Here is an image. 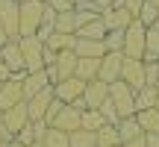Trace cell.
I'll return each instance as SVG.
<instances>
[{
  "mask_svg": "<svg viewBox=\"0 0 159 147\" xmlns=\"http://www.w3.org/2000/svg\"><path fill=\"white\" fill-rule=\"evenodd\" d=\"M103 44H106V50H118V53H124V33H121V29H112V33H106Z\"/></svg>",
  "mask_w": 159,
  "mask_h": 147,
  "instance_id": "32",
  "label": "cell"
},
{
  "mask_svg": "<svg viewBox=\"0 0 159 147\" xmlns=\"http://www.w3.org/2000/svg\"><path fill=\"white\" fill-rule=\"evenodd\" d=\"M74 53L80 59H103L106 56V44L103 41H94V38H77Z\"/></svg>",
  "mask_w": 159,
  "mask_h": 147,
  "instance_id": "17",
  "label": "cell"
},
{
  "mask_svg": "<svg viewBox=\"0 0 159 147\" xmlns=\"http://www.w3.org/2000/svg\"><path fill=\"white\" fill-rule=\"evenodd\" d=\"M50 65H56V53L50 47H44V68H50Z\"/></svg>",
  "mask_w": 159,
  "mask_h": 147,
  "instance_id": "40",
  "label": "cell"
},
{
  "mask_svg": "<svg viewBox=\"0 0 159 147\" xmlns=\"http://www.w3.org/2000/svg\"><path fill=\"white\" fill-rule=\"evenodd\" d=\"M62 106H65V103L53 97V103H50V106H47V115H44V124H47V127H53V121H56V115L62 112Z\"/></svg>",
  "mask_w": 159,
  "mask_h": 147,
  "instance_id": "34",
  "label": "cell"
},
{
  "mask_svg": "<svg viewBox=\"0 0 159 147\" xmlns=\"http://www.w3.org/2000/svg\"><path fill=\"white\" fill-rule=\"evenodd\" d=\"M118 3H121V6H124V9H127V12H130V15H133V18H136V15H139V12H142V6H144V3H148V0H118Z\"/></svg>",
  "mask_w": 159,
  "mask_h": 147,
  "instance_id": "37",
  "label": "cell"
},
{
  "mask_svg": "<svg viewBox=\"0 0 159 147\" xmlns=\"http://www.w3.org/2000/svg\"><path fill=\"white\" fill-rule=\"evenodd\" d=\"M0 144H3V136H0Z\"/></svg>",
  "mask_w": 159,
  "mask_h": 147,
  "instance_id": "50",
  "label": "cell"
},
{
  "mask_svg": "<svg viewBox=\"0 0 159 147\" xmlns=\"http://www.w3.org/2000/svg\"><path fill=\"white\" fill-rule=\"evenodd\" d=\"M0 27L6 29L9 41L21 38V3L18 0H0Z\"/></svg>",
  "mask_w": 159,
  "mask_h": 147,
  "instance_id": "4",
  "label": "cell"
},
{
  "mask_svg": "<svg viewBox=\"0 0 159 147\" xmlns=\"http://www.w3.org/2000/svg\"><path fill=\"white\" fill-rule=\"evenodd\" d=\"M44 0H24L21 3V38L24 35H35L41 29V21H44Z\"/></svg>",
  "mask_w": 159,
  "mask_h": 147,
  "instance_id": "2",
  "label": "cell"
},
{
  "mask_svg": "<svg viewBox=\"0 0 159 147\" xmlns=\"http://www.w3.org/2000/svg\"><path fill=\"white\" fill-rule=\"evenodd\" d=\"M18 3H24V0H18Z\"/></svg>",
  "mask_w": 159,
  "mask_h": 147,
  "instance_id": "51",
  "label": "cell"
},
{
  "mask_svg": "<svg viewBox=\"0 0 159 147\" xmlns=\"http://www.w3.org/2000/svg\"><path fill=\"white\" fill-rule=\"evenodd\" d=\"M153 109H156V112H159V100H156V106H153Z\"/></svg>",
  "mask_w": 159,
  "mask_h": 147,
  "instance_id": "49",
  "label": "cell"
},
{
  "mask_svg": "<svg viewBox=\"0 0 159 147\" xmlns=\"http://www.w3.org/2000/svg\"><path fill=\"white\" fill-rule=\"evenodd\" d=\"M100 18H103V24H106V29H109V33H112V29H121V33H124V29L130 27L133 21H136V18H133L130 12H127L124 6L118 3V0H115L109 9H103V12H100Z\"/></svg>",
  "mask_w": 159,
  "mask_h": 147,
  "instance_id": "10",
  "label": "cell"
},
{
  "mask_svg": "<svg viewBox=\"0 0 159 147\" xmlns=\"http://www.w3.org/2000/svg\"><path fill=\"white\" fill-rule=\"evenodd\" d=\"M144 147H159V132H144Z\"/></svg>",
  "mask_w": 159,
  "mask_h": 147,
  "instance_id": "39",
  "label": "cell"
},
{
  "mask_svg": "<svg viewBox=\"0 0 159 147\" xmlns=\"http://www.w3.org/2000/svg\"><path fill=\"white\" fill-rule=\"evenodd\" d=\"M124 53H118V50H106V56L100 59V71H97V79L100 82H106V85H112V82H118L121 79V68H124Z\"/></svg>",
  "mask_w": 159,
  "mask_h": 147,
  "instance_id": "8",
  "label": "cell"
},
{
  "mask_svg": "<svg viewBox=\"0 0 159 147\" xmlns=\"http://www.w3.org/2000/svg\"><path fill=\"white\" fill-rule=\"evenodd\" d=\"M77 44V35H68V33H50L44 41V47H50L53 53H62V50H74Z\"/></svg>",
  "mask_w": 159,
  "mask_h": 147,
  "instance_id": "21",
  "label": "cell"
},
{
  "mask_svg": "<svg viewBox=\"0 0 159 147\" xmlns=\"http://www.w3.org/2000/svg\"><path fill=\"white\" fill-rule=\"evenodd\" d=\"M9 79H12V71L6 68L3 62H0V85H3V82H9Z\"/></svg>",
  "mask_w": 159,
  "mask_h": 147,
  "instance_id": "41",
  "label": "cell"
},
{
  "mask_svg": "<svg viewBox=\"0 0 159 147\" xmlns=\"http://www.w3.org/2000/svg\"><path fill=\"white\" fill-rule=\"evenodd\" d=\"M118 136H121V144H127V141H136V138H142L144 136V130L139 127V121H136V115L133 118H121L118 124Z\"/></svg>",
  "mask_w": 159,
  "mask_h": 147,
  "instance_id": "19",
  "label": "cell"
},
{
  "mask_svg": "<svg viewBox=\"0 0 159 147\" xmlns=\"http://www.w3.org/2000/svg\"><path fill=\"white\" fill-rule=\"evenodd\" d=\"M106 24H103V18H97V21H91V24H85V27H80L77 29V38H94V41H103L106 38Z\"/></svg>",
  "mask_w": 159,
  "mask_h": 147,
  "instance_id": "22",
  "label": "cell"
},
{
  "mask_svg": "<svg viewBox=\"0 0 159 147\" xmlns=\"http://www.w3.org/2000/svg\"><path fill=\"white\" fill-rule=\"evenodd\" d=\"M53 33H68V35H77V18H74V9L59 12V15H56V27H53Z\"/></svg>",
  "mask_w": 159,
  "mask_h": 147,
  "instance_id": "28",
  "label": "cell"
},
{
  "mask_svg": "<svg viewBox=\"0 0 159 147\" xmlns=\"http://www.w3.org/2000/svg\"><path fill=\"white\" fill-rule=\"evenodd\" d=\"M24 100H30V97H35L39 91H44V88H50V77H47V71H35V74H27L24 77Z\"/></svg>",
  "mask_w": 159,
  "mask_h": 147,
  "instance_id": "15",
  "label": "cell"
},
{
  "mask_svg": "<svg viewBox=\"0 0 159 147\" xmlns=\"http://www.w3.org/2000/svg\"><path fill=\"white\" fill-rule=\"evenodd\" d=\"M97 71H100V59H80L77 56V71H74L77 79H83V82H94Z\"/></svg>",
  "mask_w": 159,
  "mask_h": 147,
  "instance_id": "20",
  "label": "cell"
},
{
  "mask_svg": "<svg viewBox=\"0 0 159 147\" xmlns=\"http://www.w3.org/2000/svg\"><path fill=\"white\" fill-rule=\"evenodd\" d=\"M106 127V118L100 115V109H83V121H80V130H89V132H97Z\"/></svg>",
  "mask_w": 159,
  "mask_h": 147,
  "instance_id": "23",
  "label": "cell"
},
{
  "mask_svg": "<svg viewBox=\"0 0 159 147\" xmlns=\"http://www.w3.org/2000/svg\"><path fill=\"white\" fill-rule=\"evenodd\" d=\"M156 15H159V9H156V6L153 3H150V0H148V3H144L142 6V12H139V15H136V21H142L144 24V27H153V24H156Z\"/></svg>",
  "mask_w": 159,
  "mask_h": 147,
  "instance_id": "31",
  "label": "cell"
},
{
  "mask_svg": "<svg viewBox=\"0 0 159 147\" xmlns=\"http://www.w3.org/2000/svg\"><path fill=\"white\" fill-rule=\"evenodd\" d=\"M97 147H121V136L115 124H106L103 130H97Z\"/></svg>",
  "mask_w": 159,
  "mask_h": 147,
  "instance_id": "26",
  "label": "cell"
},
{
  "mask_svg": "<svg viewBox=\"0 0 159 147\" xmlns=\"http://www.w3.org/2000/svg\"><path fill=\"white\" fill-rule=\"evenodd\" d=\"M136 121H139V127H142L144 132H159V112L156 109H142V112H136Z\"/></svg>",
  "mask_w": 159,
  "mask_h": 147,
  "instance_id": "27",
  "label": "cell"
},
{
  "mask_svg": "<svg viewBox=\"0 0 159 147\" xmlns=\"http://www.w3.org/2000/svg\"><path fill=\"white\" fill-rule=\"evenodd\" d=\"M41 141H44V147H68V132L50 127V130H47V136L41 138Z\"/></svg>",
  "mask_w": 159,
  "mask_h": 147,
  "instance_id": "30",
  "label": "cell"
},
{
  "mask_svg": "<svg viewBox=\"0 0 159 147\" xmlns=\"http://www.w3.org/2000/svg\"><path fill=\"white\" fill-rule=\"evenodd\" d=\"M109 100L115 103L118 118H133V115H136V91H133L127 82L118 79V82L109 85Z\"/></svg>",
  "mask_w": 159,
  "mask_h": 147,
  "instance_id": "3",
  "label": "cell"
},
{
  "mask_svg": "<svg viewBox=\"0 0 159 147\" xmlns=\"http://www.w3.org/2000/svg\"><path fill=\"white\" fill-rule=\"evenodd\" d=\"M50 68L56 71V82H62V79L74 77V71H77V53H74V50L56 53V65H50Z\"/></svg>",
  "mask_w": 159,
  "mask_h": 147,
  "instance_id": "16",
  "label": "cell"
},
{
  "mask_svg": "<svg viewBox=\"0 0 159 147\" xmlns=\"http://www.w3.org/2000/svg\"><path fill=\"white\" fill-rule=\"evenodd\" d=\"M156 88H159V82H156Z\"/></svg>",
  "mask_w": 159,
  "mask_h": 147,
  "instance_id": "52",
  "label": "cell"
},
{
  "mask_svg": "<svg viewBox=\"0 0 159 147\" xmlns=\"http://www.w3.org/2000/svg\"><path fill=\"white\" fill-rule=\"evenodd\" d=\"M53 85L50 88H44V91H39L35 97H30L27 100V112H30V121H44V115H47V106L53 103Z\"/></svg>",
  "mask_w": 159,
  "mask_h": 147,
  "instance_id": "12",
  "label": "cell"
},
{
  "mask_svg": "<svg viewBox=\"0 0 159 147\" xmlns=\"http://www.w3.org/2000/svg\"><path fill=\"white\" fill-rule=\"evenodd\" d=\"M18 47H21L24 71L27 74L44 71V41H41L39 35H24V38H18Z\"/></svg>",
  "mask_w": 159,
  "mask_h": 147,
  "instance_id": "1",
  "label": "cell"
},
{
  "mask_svg": "<svg viewBox=\"0 0 159 147\" xmlns=\"http://www.w3.org/2000/svg\"><path fill=\"white\" fill-rule=\"evenodd\" d=\"M80 121H83V109H77L74 103H71V106H62V112L56 115L53 127L62 130V132H74V130H80Z\"/></svg>",
  "mask_w": 159,
  "mask_h": 147,
  "instance_id": "13",
  "label": "cell"
},
{
  "mask_svg": "<svg viewBox=\"0 0 159 147\" xmlns=\"http://www.w3.org/2000/svg\"><path fill=\"white\" fill-rule=\"evenodd\" d=\"M109 97V85L94 79V82H85V91H83V103L85 109H100V103Z\"/></svg>",
  "mask_w": 159,
  "mask_h": 147,
  "instance_id": "14",
  "label": "cell"
},
{
  "mask_svg": "<svg viewBox=\"0 0 159 147\" xmlns=\"http://www.w3.org/2000/svg\"><path fill=\"white\" fill-rule=\"evenodd\" d=\"M9 147H24V144H18V141H12V144H9Z\"/></svg>",
  "mask_w": 159,
  "mask_h": 147,
  "instance_id": "46",
  "label": "cell"
},
{
  "mask_svg": "<svg viewBox=\"0 0 159 147\" xmlns=\"http://www.w3.org/2000/svg\"><path fill=\"white\" fill-rule=\"evenodd\" d=\"M156 65H159V62H156Z\"/></svg>",
  "mask_w": 159,
  "mask_h": 147,
  "instance_id": "53",
  "label": "cell"
},
{
  "mask_svg": "<svg viewBox=\"0 0 159 147\" xmlns=\"http://www.w3.org/2000/svg\"><path fill=\"white\" fill-rule=\"evenodd\" d=\"M0 121H3V130H6V136H9V138H15L18 132H21L24 127L30 124L27 100H24V103H18V106H12V109H6V112H0Z\"/></svg>",
  "mask_w": 159,
  "mask_h": 147,
  "instance_id": "7",
  "label": "cell"
},
{
  "mask_svg": "<svg viewBox=\"0 0 159 147\" xmlns=\"http://www.w3.org/2000/svg\"><path fill=\"white\" fill-rule=\"evenodd\" d=\"M144 79H148V85L159 82V65L156 62H144Z\"/></svg>",
  "mask_w": 159,
  "mask_h": 147,
  "instance_id": "36",
  "label": "cell"
},
{
  "mask_svg": "<svg viewBox=\"0 0 159 147\" xmlns=\"http://www.w3.org/2000/svg\"><path fill=\"white\" fill-rule=\"evenodd\" d=\"M121 82H127L133 91H142L148 85V79H144V59H124Z\"/></svg>",
  "mask_w": 159,
  "mask_h": 147,
  "instance_id": "9",
  "label": "cell"
},
{
  "mask_svg": "<svg viewBox=\"0 0 159 147\" xmlns=\"http://www.w3.org/2000/svg\"><path fill=\"white\" fill-rule=\"evenodd\" d=\"M0 62H3L12 74H24V56H21V47H18V41H9V44L0 50Z\"/></svg>",
  "mask_w": 159,
  "mask_h": 147,
  "instance_id": "18",
  "label": "cell"
},
{
  "mask_svg": "<svg viewBox=\"0 0 159 147\" xmlns=\"http://www.w3.org/2000/svg\"><path fill=\"white\" fill-rule=\"evenodd\" d=\"M144 35H148V27L142 21H133L124 29V56L127 59H144Z\"/></svg>",
  "mask_w": 159,
  "mask_h": 147,
  "instance_id": "5",
  "label": "cell"
},
{
  "mask_svg": "<svg viewBox=\"0 0 159 147\" xmlns=\"http://www.w3.org/2000/svg\"><path fill=\"white\" fill-rule=\"evenodd\" d=\"M153 29H159V15H156V24H153Z\"/></svg>",
  "mask_w": 159,
  "mask_h": 147,
  "instance_id": "45",
  "label": "cell"
},
{
  "mask_svg": "<svg viewBox=\"0 0 159 147\" xmlns=\"http://www.w3.org/2000/svg\"><path fill=\"white\" fill-rule=\"evenodd\" d=\"M159 100V88L156 85H144L142 91H136V112H142V109H153Z\"/></svg>",
  "mask_w": 159,
  "mask_h": 147,
  "instance_id": "24",
  "label": "cell"
},
{
  "mask_svg": "<svg viewBox=\"0 0 159 147\" xmlns=\"http://www.w3.org/2000/svg\"><path fill=\"white\" fill-rule=\"evenodd\" d=\"M100 115L106 118V124H118V121H121V118H118V112H115V103L109 100V97L100 103Z\"/></svg>",
  "mask_w": 159,
  "mask_h": 147,
  "instance_id": "33",
  "label": "cell"
},
{
  "mask_svg": "<svg viewBox=\"0 0 159 147\" xmlns=\"http://www.w3.org/2000/svg\"><path fill=\"white\" fill-rule=\"evenodd\" d=\"M24 77H27V71H24V74H12L9 82L0 85V112H6V109L24 103V85H21Z\"/></svg>",
  "mask_w": 159,
  "mask_h": 147,
  "instance_id": "6",
  "label": "cell"
},
{
  "mask_svg": "<svg viewBox=\"0 0 159 147\" xmlns=\"http://www.w3.org/2000/svg\"><path fill=\"white\" fill-rule=\"evenodd\" d=\"M15 141H18V144H24V147H30V144H33V141H35L33 124H27V127H24V130H21V132H18V136H15Z\"/></svg>",
  "mask_w": 159,
  "mask_h": 147,
  "instance_id": "35",
  "label": "cell"
},
{
  "mask_svg": "<svg viewBox=\"0 0 159 147\" xmlns=\"http://www.w3.org/2000/svg\"><path fill=\"white\" fill-rule=\"evenodd\" d=\"M9 144H12V141H3V144H0V147H9Z\"/></svg>",
  "mask_w": 159,
  "mask_h": 147,
  "instance_id": "48",
  "label": "cell"
},
{
  "mask_svg": "<svg viewBox=\"0 0 159 147\" xmlns=\"http://www.w3.org/2000/svg\"><path fill=\"white\" fill-rule=\"evenodd\" d=\"M44 3L50 6V9L56 12V15H59V12H68V9H74V6H71L68 0H44Z\"/></svg>",
  "mask_w": 159,
  "mask_h": 147,
  "instance_id": "38",
  "label": "cell"
},
{
  "mask_svg": "<svg viewBox=\"0 0 159 147\" xmlns=\"http://www.w3.org/2000/svg\"><path fill=\"white\" fill-rule=\"evenodd\" d=\"M30 147H44V141H33V144H30Z\"/></svg>",
  "mask_w": 159,
  "mask_h": 147,
  "instance_id": "44",
  "label": "cell"
},
{
  "mask_svg": "<svg viewBox=\"0 0 159 147\" xmlns=\"http://www.w3.org/2000/svg\"><path fill=\"white\" fill-rule=\"evenodd\" d=\"M83 91H85V82H83V79H77V77H68V79H62V82L53 85V94H56V100H62L65 106L77 103L80 97H83Z\"/></svg>",
  "mask_w": 159,
  "mask_h": 147,
  "instance_id": "11",
  "label": "cell"
},
{
  "mask_svg": "<svg viewBox=\"0 0 159 147\" xmlns=\"http://www.w3.org/2000/svg\"><path fill=\"white\" fill-rule=\"evenodd\" d=\"M150 3H153V6H156V9H159V0H150Z\"/></svg>",
  "mask_w": 159,
  "mask_h": 147,
  "instance_id": "47",
  "label": "cell"
},
{
  "mask_svg": "<svg viewBox=\"0 0 159 147\" xmlns=\"http://www.w3.org/2000/svg\"><path fill=\"white\" fill-rule=\"evenodd\" d=\"M121 147H144V136H142V138H136V141H127V144H121Z\"/></svg>",
  "mask_w": 159,
  "mask_h": 147,
  "instance_id": "43",
  "label": "cell"
},
{
  "mask_svg": "<svg viewBox=\"0 0 159 147\" xmlns=\"http://www.w3.org/2000/svg\"><path fill=\"white\" fill-rule=\"evenodd\" d=\"M6 44H9V35H6V29H3V27H0V50H3V47H6Z\"/></svg>",
  "mask_w": 159,
  "mask_h": 147,
  "instance_id": "42",
  "label": "cell"
},
{
  "mask_svg": "<svg viewBox=\"0 0 159 147\" xmlns=\"http://www.w3.org/2000/svg\"><path fill=\"white\" fill-rule=\"evenodd\" d=\"M68 147H97V132H89V130L68 132Z\"/></svg>",
  "mask_w": 159,
  "mask_h": 147,
  "instance_id": "25",
  "label": "cell"
},
{
  "mask_svg": "<svg viewBox=\"0 0 159 147\" xmlns=\"http://www.w3.org/2000/svg\"><path fill=\"white\" fill-rule=\"evenodd\" d=\"M74 18H77V29H80V27H85V24L97 21V18H100V9H97V6H91V3L77 6V9H74Z\"/></svg>",
  "mask_w": 159,
  "mask_h": 147,
  "instance_id": "29",
  "label": "cell"
}]
</instances>
